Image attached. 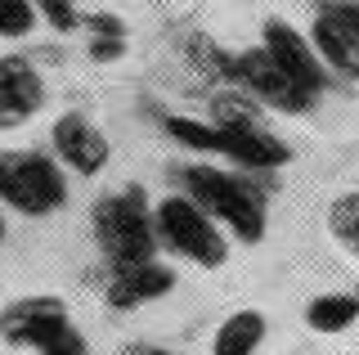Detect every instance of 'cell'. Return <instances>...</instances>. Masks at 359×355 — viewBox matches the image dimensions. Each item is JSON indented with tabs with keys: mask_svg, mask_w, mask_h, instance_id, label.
I'll use <instances>...</instances> for the list:
<instances>
[{
	"mask_svg": "<svg viewBox=\"0 0 359 355\" xmlns=\"http://www.w3.org/2000/svg\"><path fill=\"white\" fill-rule=\"evenodd\" d=\"M189 59L198 63L207 76H220V81H233V54H224V50H216L207 36H189Z\"/></svg>",
	"mask_w": 359,
	"mask_h": 355,
	"instance_id": "obj_20",
	"label": "cell"
},
{
	"mask_svg": "<svg viewBox=\"0 0 359 355\" xmlns=\"http://www.w3.org/2000/svg\"><path fill=\"white\" fill-rule=\"evenodd\" d=\"M265 333H269V319L261 310H233L229 319H220L216 337H211V355H256L265 347Z\"/></svg>",
	"mask_w": 359,
	"mask_h": 355,
	"instance_id": "obj_12",
	"label": "cell"
},
{
	"mask_svg": "<svg viewBox=\"0 0 359 355\" xmlns=\"http://www.w3.org/2000/svg\"><path fill=\"white\" fill-rule=\"evenodd\" d=\"M261 46H265L269 59H274L278 68H283L292 81L301 86V91H310L314 99L323 95V86H328V68H323V59L314 54V46H310L306 32H297L287 18H265Z\"/></svg>",
	"mask_w": 359,
	"mask_h": 355,
	"instance_id": "obj_6",
	"label": "cell"
},
{
	"mask_svg": "<svg viewBox=\"0 0 359 355\" xmlns=\"http://www.w3.org/2000/svg\"><path fill=\"white\" fill-rule=\"evenodd\" d=\"M355 32H359V27H355Z\"/></svg>",
	"mask_w": 359,
	"mask_h": 355,
	"instance_id": "obj_24",
	"label": "cell"
},
{
	"mask_svg": "<svg viewBox=\"0 0 359 355\" xmlns=\"http://www.w3.org/2000/svg\"><path fill=\"white\" fill-rule=\"evenodd\" d=\"M67 203L63 162L36 149H0V207L18 216H54Z\"/></svg>",
	"mask_w": 359,
	"mask_h": 355,
	"instance_id": "obj_3",
	"label": "cell"
},
{
	"mask_svg": "<svg viewBox=\"0 0 359 355\" xmlns=\"http://www.w3.org/2000/svg\"><path fill=\"white\" fill-rule=\"evenodd\" d=\"M153 225H157V243L171 248L175 257L202 265V270H220L229 261V234L220 220H211L189 194H166L153 207Z\"/></svg>",
	"mask_w": 359,
	"mask_h": 355,
	"instance_id": "obj_4",
	"label": "cell"
},
{
	"mask_svg": "<svg viewBox=\"0 0 359 355\" xmlns=\"http://www.w3.org/2000/svg\"><path fill=\"white\" fill-rule=\"evenodd\" d=\"M130 355H175V351H166V347H130Z\"/></svg>",
	"mask_w": 359,
	"mask_h": 355,
	"instance_id": "obj_22",
	"label": "cell"
},
{
	"mask_svg": "<svg viewBox=\"0 0 359 355\" xmlns=\"http://www.w3.org/2000/svg\"><path fill=\"white\" fill-rule=\"evenodd\" d=\"M32 351H36V355H90L86 337H81V328L72 324V315L54 319V324L45 328L36 342H32Z\"/></svg>",
	"mask_w": 359,
	"mask_h": 355,
	"instance_id": "obj_17",
	"label": "cell"
},
{
	"mask_svg": "<svg viewBox=\"0 0 359 355\" xmlns=\"http://www.w3.org/2000/svg\"><path fill=\"white\" fill-rule=\"evenodd\" d=\"M36 5L32 0H0V36L5 41H22L36 32Z\"/></svg>",
	"mask_w": 359,
	"mask_h": 355,
	"instance_id": "obj_19",
	"label": "cell"
},
{
	"mask_svg": "<svg viewBox=\"0 0 359 355\" xmlns=\"http://www.w3.org/2000/svg\"><path fill=\"white\" fill-rule=\"evenodd\" d=\"M41 108H45L41 72L18 54H5L0 59V126H18Z\"/></svg>",
	"mask_w": 359,
	"mask_h": 355,
	"instance_id": "obj_10",
	"label": "cell"
},
{
	"mask_svg": "<svg viewBox=\"0 0 359 355\" xmlns=\"http://www.w3.org/2000/svg\"><path fill=\"white\" fill-rule=\"evenodd\" d=\"M328 229H332V239L341 243L346 252L359 257V194H341L328 207Z\"/></svg>",
	"mask_w": 359,
	"mask_h": 355,
	"instance_id": "obj_18",
	"label": "cell"
},
{
	"mask_svg": "<svg viewBox=\"0 0 359 355\" xmlns=\"http://www.w3.org/2000/svg\"><path fill=\"white\" fill-rule=\"evenodd\" d=\"M310 46L323 59V68L346 76V81H359V32L346 27L337 14L314 5V23H310Z\"/></svg>",
	"mask_w": 359,
	"mask_h": 355,
	"instance_id": "obj_11",
	"label": "cell"
},
{
	"mask_svg": "<svg viewBox=\"0 0 359 355\" xmlns=\"http://www.w3.org/2000/svg\"><path fill=\"white\" fill-rule=\"evenodd\" d=\"M50 149H54V158L63 162V171H72V175H99L108 166V158H112L108 135L81 113H63L54 121Z\"/></svg>",
	"mask_w": 359,
	"mask_h": 355,
	"instance_id": "obj_7",
	"label": "cell"
},
{
	"mask_svg": "<svg viewBox=\"0 0 359 355\" xmlns=\"http://www.w3.org/2000/svg\"><path fill=\"white\" fill-rule=\"evenodd\" d=\"M90 229H95V243L104 252L108 270L117 265H135V261H153L157 257V225H153V207L144 198L140 185H126L121 194H108L95 203L90 212Z\"/></svg>",
	"mask_w": 359,
	"mask_h": 355,
	"instance_id": "obj_2",
	"label": "cell"
},
{
	"mask_svg": "<svg viewBox=\"0 0 359 355\" xmlns=\"http://www.w3.org/2000/svg\"><path fill=\"white\" fill-rule=\"evenodd\" d=\"M355 319H359L355 293H323V297H310V306H306V324L314 333H346Z\"/></svg>",
	"mask_w": 359,
	"mask_h": 355,
	"instance_id": "obj_14",
	"label": "cell"
},
{
	"mask_svg": "<svg viewBox=\"0 0 359 355\" xmlns=\"http://www.w3.org/2000/svg\"><path fill=\"white\" fill-rule=\"evenodd\" d=\"M162 130L171 135L175 144L194 153H220V130L216 121H198V117H162Z\"/></svg>",
	"mask_w": 359,
	"mask_h": 355,
	"instance_id": "obj_16",
	"label": "cell"
},
{
	"mask_svg": "<svg viewBox=\"0 0 359 355\" xmlns=\"http://www.w3.org/2000/svg\"><path fill=\"white\" fill-rule=\"evenodd\" d=\"M81 23L90 32V59H95V63H112V59L126 54V23H121V18L90 14V18H81Z\"/></svg>",
	"mask_w": 359,
	"mask_h": 355,
	"instance_id": "obj_15",
	"label": "cell"
},
{
	"mask_svg": "<svg viewBox=\"0 0 359 355\" xmlns=\"http://www.w3.org/2000/svg\"><path fill=\"white\" fill-rule=\"evenodd\" d=\"M171 288H175V270L153 257V261H135V265L108 270L104 297H108V306H117V310H140V306L157 302V297H166Z\"/></svg>",
	"mask_w": 359,
	"mask_h": 355,
	"instance_id": "obj_9",
	"label": "cell"
},
{
	"mask_svg": "<svg viewBox=\"0 0 359 355\" xmlns=\"http://www.w3.org/2000/svg\"><path fill=\"white\" fill-rule=\"evenodd\" d=\"M0 243H5V212H0Z\"/></svg>",
	"mask_w": 359,
	"mask_h": 355,
	"instance_id": "obj_23",
	"label": "cell"
},
{
	"mask_svg": "<svg viewBox=\"0 0 359 355\" xmlns=\"http://www.w3.org/2000/svg\"><path fill=\"white\" fill-rule=\"evenodd\" d=\"M220 130V153L229 158L238 171H278L292 162V149L278 135H269L265 121H216Z\"/></svg>",
	"mask_w": 359,
	"mask_h": 355,
	"instance_id": "obj_8",
	"label": "cell"
},
{
	"mask_svg": "<svg viewBox=\"0 0 359 355\" xmlns=\"http://www.w3.org/2000/svg\"><path fill=\"white\" fill-rule=\"evenodd\" d=\"M233 81H238L256 104L274 108V113L297 117V113H310V108H314V95L301 91V86L265 54V46H252V50L233 54Z\"/></svg>",
	"mask_w": 359,
	"mask_h": 355,
	"instance_id": "obj_5",
	"label": "cell"
},
{
	"mask_svg": "<svg viewBox=\"0 0 359 355\" xmlns=\"http://www.w3.org/2000/svg\"><path fill=\"white\" fill-rule=\"evenodd\" d=\"M180 194H189L211 220H220L224 234L238 243L265 239V189L252 185V171H224L211 162H189L175 171Z\"/></svg>",
	"mask_w": 359,
	"mask_h": 355,
	"instance_id": "obj_1",
	"label": "cell"
},
{
	"mask_svg": "<svg viewBox=\"0 0 359 355\" xmlns=\"http://www.w3.org/2000/svg\"><path fill=\"white\" fill-rule=\"evenodd\" d=\"M32 5H36V14H41L54 32H72V27H81L76 0H32Z\"/></svg>",
	"mask_w": 359,
	"mask_h": 355,
	"instance_id": "obj_21",
	"label": "cell"
},
{
	"mask_svg": "<svg viewBox=\"0 0 359 355\" xmlns=\"http://www.w3.org/2000/svg\"><path fill=\"white\" fill-rule=\"evenodd\" d=\"M59 310H67L59 297H18V302H9L0 310V337L22 347V337H27L45 315H59Z\"/></svg>",
	"mask_w": 359,
	"mask_h": 355,
	"instance_id": "obj_13",
	"label": "cell"
}]
</instances>
